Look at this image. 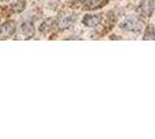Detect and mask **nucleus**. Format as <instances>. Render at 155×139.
Returning <instances> with one entry per match:
<instances>
[{
	"label": "nucleus",
	"instance_id": "obj_1",
	"mask_svg": "<svg viewBox=\"0 0 155 139\" xmlns=\"http://www.w3.org/2000/svg\"><path fill=\"white\" fill-rule=\"evenodd\" d=\"M121 27L128 31H140L141 30V27H142V23L140 21L137 16H128L124 22L121 23Z\"/></svg>",
	"mask_w": 155,
	"mask_h": 139
},
{
	"label": "nucleus",
	"instance_id": "obj_2",
	"mask_svg": "<svg viewBox=\"0 0 155 139\" xmlns=\"http://www.w3.org/2000/svg\"><path fill=\"white\" fill-rule=\"evenodd\" d=\"M14 32H15V24L12 21L5 22L2 26H0V37L2 39L11 37Z\"/></svg>",
	"mask_w": 155,
	"mask_h": 139
},
{
	"label": "nucleus",
	"instance_id": "obj_3",
	"mask_svg": "<svg viewBox=\"0 0 155 139\" xmlns=\"http://www.w3.org/2000/svg\"><path fill=\"white\" fill-rule=\"evenodd\" d=\"M75 21V15H71V14H62L58 19V27L61 29H67L69 28L70 26L74 23Z\"/></svg>",
	"mask_w": 155,
	"mask_h": 139
},
{
	"label": "nucleus",
	"instance_id": "obj_4",
	"mask_svg": "<svg viewBox=\"0 0 155 139\" xmlns=\"http://www.w3.org/2000/svg\"><path fill=\"white\" fill-rule=\"evenodd\" d=\"M140 8L143 15H152L155 8V0H142Z\"/></svg>",
	"mask_w": 155,
	"mask_h": 139
},
{
	"label": "nucleus",
	"instance_id": "obj_5",
	"mask_svg": "<svg viewBox=\"0 0 155 139\" xmlns=\"http://www.w3.org/2000/svg\"><path fill=\"white\" fill-rule=\"evenodd\" d=\"M99 22H101V16L99 15H90V14H87L83 19V23L85 24L86 27H96V26L99 24Z\"/></svg>",
	"mask_w": 155,
	"mask_h": 139
},
{
	"label": "nucleus",
	"instance_id": "obj_6",
	"mask_svg": "<svg viewBox=\"0 0 155 139\" xmlns=\"http://www.w3.org/2000/svg\"><path fill=\"white\" fill-rule=\"evenodd\" d=\"M22 32L25 34L26 39H29L34 35V26L31 22H26L22 24Z\"/></svg>",
	"mask_w": 155,
	"mask_h": 139
},
{
	"label": "nucleus",
	"instance_id": "obj_7",
	"mask_svg": "<svg viewBox=\"0 0 155 139\" xmlns=\"http://www.w3.org/2000/svg\"><path fill=\"white\" fill-rule=\"evenodd\" d=\"M106 0H85V8L87 9H94V8L103 6Z\"/></svg>",
	"mask_w": 155,
	"mask_h": 139
},
{
	"label": "nucleus",
	"instance_id": "obj_8",
	"mask_svg": "<svg viewBox=\"0 0 155 139\" xmlns=\"http://www.w3.org/2000/svg\"><path fill=\"white\" fill-rule=\"evenodd\" d=\"M25 6H26V2L23 1V0H19V1H16L13 4V11H15V12H22L23 9H25Z\"/></svg>",
	"mask_w": 155,
	"mask_h": 139
},
{
	"label": "nucleus",
	"instance_id": "obj_9",
	"mask_svg": "<svg viewBox=\"0 0 155 139\" xmlns=\"http://www.w3.org/2000/svg\"><path fill=\"white\" fill-rule=\"evenodd\" d=\"M143 39H155V32L152 27H148L147 28L146 34H145V36H143Z\"/></svg>",
	"mask_w": 155,
	"mask_h": 139
},
{
	"label": "nucleus",
	"instance_id": "obj_10",
	"mask_svg": "<svg viewBox=\"0 0 155 139\" xmlns=\"http://www.w3.org/2000/svg\"><path fill=\"white\" fill-rule=\"evenodd\" d=\"M48 22H49V19H48V20H46V21H45V23H43V24L40 27V30H41V31H47V30H48V29L51 27V23H48Z\"/></svg>",
	"mask_w": 155,
	"mask_h": 139
},
{
	"label": "nucleus",
	"instance_id": "obj_11",
	"mask_svg": "<svg viewBox=\"0 0 155 139\" xmlns=\"http://www.w3.org/2000/svg\"><path fill=\"white\" fill-rule=\"evenodd\" d=\"M0 1H2V0H0Z\"/></svg>",
	"mask_w": 155,
	"mask_h": 139
}]
</instances>
